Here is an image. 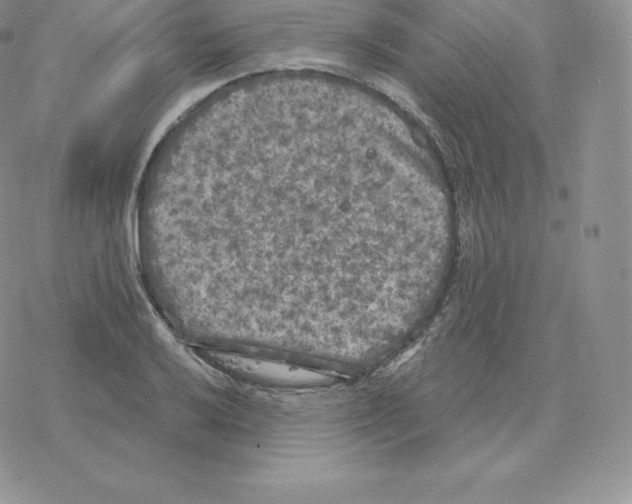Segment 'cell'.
<instances>
[{"label": "cell", "instance_id": "cell-1", "mask_svg": "<svg viewBox=\"0 0 632 504\" xmlns=\"http://www.w3.org/2000/svg\"><path fill=\"white\" fill-rule=\"evenodd\" d=\"M354 143L332 126L234 112L207 155L195 199L199 243L214 273L264 284L294 236L307 252L311 244L322 267H342L357 212Z\"/></svg>", "mask_w": 632, "mask_h": 504}, {"label": "cell", "instance_id": "cell-2", "mask_svg": "<svg viewBox=\"0 0 632 504\" xmlns=\"http://www.w3.org/2000/svg\"><path fill=\"white\" fill-rule=\"evenodd\" d=\"M211 356L225 369L256 381L303 386L325 382L329 378L317 371L297 365L254 358L238 353L213 352Z\"/></svg>", "mask_w": 632, "mask_h": 504}]
</instances>
